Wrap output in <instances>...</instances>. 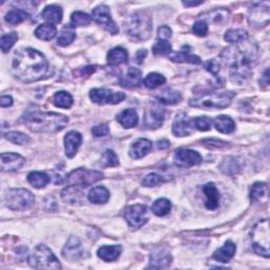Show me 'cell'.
<instances>
[{
	"label": "cell",
	"instance_id": "4",
	"mask_svg": "<svg viewBox=\"0 0 270 270\" xmlns=\"http://www.w3.org/2000/svg\"><path fill=\"white\" fill-rule=\"evenodd\" d=\"M124 28L133 40H147L152 33V19L146 12H135L126 19Z\"/></svg>",
	"mask_w": 270,
	"mask_h": 270
},
{
	"label": "cell",
	"instance_id": "6",
	"mask_svg": "<svg viewBox=\"0 0 270 270\" xmlns=\"http://www.w3.org/2000/svg\"><path fill=\"white\" fill-rule=\"evenodd\" d=\"M29 264L36 269H59L61 263L55 257L53 251L46 245H38L30 255Z\"/></svg>",
	"mask_w": 270,
	"mask_h": 270
},
{
	"label": "cell",
	"instance_id": "51",
	"mask_svg": "<svg viewBox=\"0 0 270 270\" xmlns=\"http://www.w3.org/2000/svg\"><path fill=\"white\" fill-rule=\"evenodd\" d=\"M221 168L225 173L230 174L231 171L236 172V170L239 169V165H238V162H236L234 158H228V159L224 160V163L221 165Z\"/></svg>",
	"mask_w": 270,
	"mask_h": 270
},
{
	"label": "cell",
	"instance_id": "24",
	"mask_svg": "<svg viewBox=\"0 0 270 270\" xmlns=\"http://www.w3.org/2000/svg\"><path fill=\"white\" fill-rule=\"evenodd\" d=\"M141 81H142L141 71L138 68H130V69L127 71V74L121 78L122 86L127 88L138 87Z\"/></svg>",
	"mask_w": 270,
	"mask_h": 270
},
{
	"label": "cell",
	"instance_id": "61",
	"mask_svg": "<svg viewBox=\"0 0 270 270\" xmlns=\"http://www.w3.org/2000/svg\"><path fill=\"white\" fill-rule=\"evenodd\" d=\"M202 1H192V2H189V1H184L183 4L186 5V6H196V5H200L202 4Z\"/></svg>",
	"mask_w": 270,
	"mask_h": 270
},
{
	"label": "cell",
	"instance_id": "12",
	"mask_svg": "<svg viewBox=\"0 0 270 270\" xmlns=\"http://www.w3.org/2000/svg\"><path fill=\"white\" fill-rule=\"evenodd\" d=\"M92 17L98 24L103 25V27L112 34V35H116L118 33V28L116 27L115 22L113 21L111 13H110L109 7L107 5H99L96 8H94L92 12Z\"/></svg>",
	"mask_w": 270,
	"mask_h": 270
},
{
	"label": "cell",
	"instance_id": "55",
	"mask_svg": "<svg viewBox=\"0 0 270 270\" xmlns=\"http://www.w3.org/2000/svg\"><path fill=\"white\" fill-rule=\"evenodd\" d=\"M205 68H206L207 71H209L211 74L215 75V76L218 74L219 71H221V65H219V63L217 61H215V59L206 63Z\"/></svg>",
	"mask_w": 270,
	"mask_h": 270
},
{
	"label": "cell",
	"instance_id": "25",
	"mask_svg": "<svg viewBox=\"0 0 270 270\" xmlns=\"http://www.w3.org/2000/svg\"><path fill=\"white\" fill-rule=\"evenodd\" d=\"M121 245H114V246H101L98 251L97 256L105 262H113L120 258L122 253Z\"/></svg>",
	"mask_w": 270,
	"mask_h": 270
},
{
	"label": "cell",
	"instance_id": "41",
	"mask_svg": "<svg viewBox=\"0 0 270 270\" xmlns=\"http://www.w3.org/2000/svg\"><path fill=\"white\" fill-rule=\"evenodd\" d=\"M143 84H145V87L148 89H156L157 87L162 86L166 82V78L165 76H163L162 74L158 73H150L147 77L143 79Z\"/></svg>",
	"mask_w": 270,
	"mask_h": 270
},
{
	"label": "cell",
	"instance_id": "27",
	"mask_svg": "<svg viewBox=\"0 0 270 270\" xmlns=\"http://www.w3.org/2000/svg\"><path fill=\"white\" fill-rule=\"evenodd\" d=\"M107 62L112 67L120 66L128 62V53H127V51L125 49L121 47H116L111 51H109V53L107 55Z\"/></svg>",
	"mask_w": 270,
	"mask_h": 270
},
{
	"label": "cell",
	"instance_id": "10",
	"mask_svg": "<svg viewBox=\"0 0 270 270\" xmlns=\"http://www.w3.org/2000/svg\"><path fill=\"white\" fill-rule=\"evenodd\" d=\"M90 98L98 105H116L126 98L123 92H113L108 89H93L90 92Z\"/></svg>",
	"mask_w": 270,
	"mask_h": 270
},
{
	"label": "cell",
	"instance_id": "17",
	"mask_svg": "<svg viewBox=\"0 0 270 270\" xmlns=\"http://www.w3.org/2000/svg\"><path fill=\"white\" fill-rule=\"evenodd\" d=\"M264 3H258L255 7L250 11L249 20L251 24L255 25H262L267 24L269 21V2L265 5Z\"/></svg>",
	"mask_w": 270,
	"mask_h": 270
},
{
	"label": "cell",
	"instance_id": "22",
	"mask_svg": "<svg viewBox=\"0 0 270 270\" xmlns=\"http://www.w3.org/2000/svg\"><path fill=\"white\" fill-rule=\"evenodd\" d=\"M152 149V142L146 138H139L132 143L130 147L129 154L132 158L139 159L146 156Z\"/></svg>",
	"mask_w": 270,
	"mask_h": 270
},
{
	"label": "cell",
	"instance_id": "43",
	"mask_svg": "<svg viewBox=\"0 0 270 270\" xmlns=\"http://www.w3.org/2000/svg\"><path fill=\"white\" fill-rule=\"evenodd\" d=\"M91 17L83 12H74L71 16V27H84L91 23Z\"/></svg>",
	"mask_w": 270,
	"mask_h": 270
},
{
	"label": "cell",
	"instance_id": "16",
	"mask_svg": "<svg viewBox=\"0 0 270 270\" xmlns=\"http://www.w3.org/2000/svg\"><path fill=\"white\" fill-rule=\"evenodd\" d=\"M83 252L80 241L75 236H72L63 250V256L66 260L75 262L83 258Z\"/></svg>",
	"mask_w": 270,
	"mask_h": 270
},
{
	"label": "cell",
	"instance_id": "46",
	"mask_svg": "<svg viewBox=\"0 0 270 270\" xmlns=\"http://www.w3.org/2000/svg\"><path fill=\"white\" fill-rule=\"evenodd\" d=\"M17 39H18V35H17V33H15V32H12L10 34H5V35H2L1 40H0V46H1L2 52L3 53L7 52V51L15 45V42L17 41Z\"/></svg>",
	"mask_w": 270,
	"mask_h": 270
},
{
	"label": "cell",
	"instance_id": "7",
	"mask_svg": "<svg viewBox=\"0 0 270 270\" xmlns=\"http://www.w3.org/2000/svg\"><path fill=\"white\" fill-rule=\"evenodd\" d=\"M252 248L256 253L269 258V221L267 218L260 221L251 232Z\"/></svg>",
	"mask_w": 270,
	"mask_h": 270
},
{
	"label": "cell",
	"instance_id": "59",
	"mask_svg": "<svg viewBox=\"0 0 270 270\" xmlns=\"http://www.w3.org/2000/svg\"><path fill=\"white\" fill-rule=\"evenodd\" d=\"M146 55H147V51L146 50H139L138 52H137V55H136L137 63L141 64L142 63V59L146 57Z\"/></svg>",
	"mask_w": 270,
	"mask_h": 270
},
{
	"label": "cell",
	"instance_id": "33",
	"mask_svg": "<svg viewBox=\"0 0 270 270\" xmlns=\"http://www.w3.org/2000/svg\"><path fill=\"white\" fill-rule=\"evenodd\" d=\"M28 182L37 189L45 188L46 186L51 182V177L45 173L39 171H33L28 175Z\"/></svg>",
	"mask_w": 270,
	"mask_h": 270
},
{
	"label": "cell",
	"instance_id": "38",
	"mask_svg": "<svg viewBox=\"0 0 270 270\" xmlns=\"http://www.w3.org/2000/svg\"><path fill=\"white\" fill-rule=\"evenodd\" d=\"M52 100H53V104L58 108L69 109L73 105V97L71 96V94H69V93L66 91L57 92L53 96Z\"/></svg>",
	"mask_w": 270,
	"mask_h": 270
},
{
	"label": "cell",
	"instance_id": "36",
	"mask_svg": "<svg viewBox=\"0 0 270 270\" xmlns=\"http://www.w3.org/2000/svg\"><path fill=\"white\" fill-rule=\"evenodd\" d=\"M28 18H29V14L27 12L21 10V8H14V10L8 11V13L4 17V20L8 24L15 25V24H19L23 22Z\"/></svg>",
	"mask_w": 270,
	"mask_h": 270
},
{
	"label": "cell",
	"instance_id": "58",
	"mask_svg": "<svg viewBox=\"0 0 270 270\" xmlns=\"http://www.w3.org/2000/svg\"><path fill=\"white\" fill-rule=\"evenodd\" d=\"M169 147H170V142H169V140H167V139H162L157 142V148L160 150L167 149Z\"/></svg>",
	"mask_w": 270,
	"mask_h": 270
},
{
	"label": "cell",
	"instance_id": "14",
	"mask_svg": "<svg viewBox=\"0 0 270 270\" xmlns=\"http://www.w3.org/2000/svg\"><path fill=\"white\" fill-rule=\"evenodd\" d=\"M165 109L160 108L157 105H152L151 108L148 109V111L145 116V125L148 129H157L163 125L165 120Z\"/></svg>",
	"mask_w": 270,
	"mask_h": 270
},
{
	"label": "cell",
	"instance_id": "45",
	"mask_svg": "<svg viewBox=\"0 0 270 270\" xmlns=\"http://www.w3.org/2000/svg\"><path fill=\"white\" fill-rule=\"evenodd\" d=\"M152 51L155 55H167V54H171L172 47L170 45V42H168V40L164 39H158L156 41V44L152 48Z\"/></svg>",
	"mask_w": 270,
	"mask_h": 270
},
{
	"label": "cell",
	"instance_id": "48",
	"mask_svg": "<svg viewBox=\"0 0 270 270\" xmlns=\"http://www.w3.org/2000/svg\"><path fill=\"white\" fill-rule=\"evenodd\" d=\"M193 125H194V128L200 131H208L211 129L212 121H211L207 116H200V117L194 118Z\"/></svg>",
	"mask_w": 270,
	"mask_h": 270
},
{
	"label": "cell",
	"instance_id": "31",
	"mask_svg": "<svg viewBox=\"0 0 270 270\" xmlns=\"http://www.w3.org/2000/svg\"><path fill=\"white\" fill-rule=\"evenodd\" d=\"M109 198V191L105 187H101V186H97V187L91 189L88 194L89 201L91 202H94V204H106Z\"/></svg>",
	"mask_w": 270,
	"mask_h": 270
},
{
	"label": "cell",
	"instance_id": "49",
	"mask_svg": "<svg viewBox=\"0 0 270 270\" xmlns=\"http://www.w3.org/2000/svg\"><path fill=\"white\" fill-rule=\"evenodd\" d=\"M162 183H164L163 177L156 173H150L142 180V185L146 187H155Z\"/></svg>",
	"mask_w": 270,
	"mask_h": 270
},
{
	"label": "cell",
	"instance_id": "56",
	"mask_svg": "<svg viewBox=\"0 0 270 270\" xmlns=\"http://www.w3.org/2000/svg\"><path fill=\"white\" fill-rule=\"evenodd\" d=\"M171 34H172L171 29L167 27V25H163V27H160L158 29V39L168 40L171 37Z\"/></svg>",
	"mask_w": 270,
	"mask_h": 270
},
{
	"label": "cell",
	"instance_id": "47",
	"mask_svg": "<svg viewBox=\"0 0 270 270\" xmlns=\"http://www.w3.org/2000/svg\"><path fill=\"white\" fill-rule=\"evenodd\" d=\"M120 164L118 162V157L115 154V152L112 150H107L103 157H101L100 165L103 167H115Z\"/></svg>",
	"mask_w": 270,
	"mask_h": 270
},
{
	"label": "cell",
	"instance_id": "32",
	"mask_svg": "<svg viewBox=\"0 0 270 270\" xmlns=\"http://www.w3.org/2000/svg\"><path fill=\"white\" fill-rule=\"evenodd\" d=\"M250 200L257 202L263 200H268V186L266 183L258 182L252 186L250 190Z\"/></svg>",
	"mask_w": 270,
	"mask_h": 270
},
{
	"label": "cell",
	"instance_id": "29",
	"mask_svg": "<svg viewBox=\"0 0 270 270\" xmlns=\"http://www.w3.org/2000/svg\"><path fill=\"white\" fill-rule=\"evenodd\" d=\"M42 18L51 23H59L63 19V10L61 6L48 5L42 11Z\"/></svg>",
	"mask_w": 270,
	"mask_h": 270
},
{
	"label": "cell",
	"instance_id": "54",
	"mask_svg": "<svg viewBox=\"0 0 270 270\" xmlns=\"http://www.w3.org/2000/svg\"><path fill=\"white\" fill-rule=\"evenodd\" d=\"M109 132H110V129L106 124H101V125L93 127L92 128V134L96 137L106 136V135L109 134Z\"/></svg>",
	"mask_w": 270,
	"mask_h": 270
},
{
	"label": "cell",
	"instance_id": "57",
	"mask_svg": "<svg viewBox=\"0 0 270 270\" xmlns=\"http://www.w3.org/2000/svg\"><path fill=\"white\" fill-rule=\"evenodd\" d=\"M0 105L2 108L5 107H11L13 105V99L11 96H2L0 98Z\"/></svg>",
	"mask_w": 270,
	"mask_h": 270
},
{
	"label": "cell",
	"instance_id": "18",
	"mask_svg": "<svg viewBox=\"0 0 270 270\" xmlns=\"http://www.w3.org/2000/svg\"><path fill=\"white\" fill-rule=\"evenodd\" d=\"M82 136L79 132L76 131H70L67 133L65 136V149H66V155L69 158H73L77 150L81 145Z\"/></svg>",
	"mask_w": 270,
	"mask_h": 270
},
{
	"label": "cell",
	"instance_id": "9",
	"mask_svg": "<svg viewBox=\"0 0 270 270\" xmlns=\"http://www.w3.org/2000/svg\"><path fill=\"white\" fill-rule=\"evenodd\" d=\"M104 179V174L99 171L88 170V169L78 168L73 170L67 176V183L69 186H78V187H88Z\"/></svg>",
	"mask_w": 270,
	"mask_h": 270
},
{
	"label": "cell",
	"instance_id": "53",
	"mask_svg": "<svg viewBox=\"0 0 270 270\" xmlns=\"http://www.w3.org/2000/svg\"><path fill=\"white\" fill-rule=\"evenodd\" d=\"M202 143H204V146H206L209 149H223L228 147L227 142L218 140V139H213V138L202 140Z\"/></svg>",
	"mask_w": 270,
	"mask_h": 270
},
{
	"label": "cell",
	"instance_id": "11",
	"mask_svg": "<svg viewBox=\"0 0 270 270\" xmlns=\"http://www.w3.org/2000/svg\"><path fill=\"white\" fill-rule=\"evenodd\" d=\"M125 217L131 228L137 229V228L142 227L148 222L147 207L143 205H133L127 207L125 211Z\"/></svg>",
	"mask_w": 270,
	"mask_h": 270
},
{
	"label": "cell",
	"instance_id": "60",
	"mask_svg": "<svg viewBox=\"0 0 270 270\" xmlns=\"http://www.w3.org/2000/svg\"><path fill=\"white\" fill-rule=\"evenodd\" d=\"M261 84H264V86H268V84H269V70L268 69L265 71L264 75L262 76Z\"/></svg>",
	"mask_w": 270,
	"mask_h": 270
},
{
	"label": "cell",
	"instance_id": "2",
	"mask_svg": "<svg viewBox=\"0 0 270 270\" xmlns=\"http://www.w3.org/2000/svg\"><path fill=\"white\" fill-rule=\"evenodd\" d=\"M221 56L225 64L229 66L232 80L242 82L249 77L252 66L257 61L258 49L255 45L244 40L236 47L225 50Z\"/></svg>",
	"mask_w": 270,
	"mask_h": 270
},
{
	"label": "cell",
	"instance_id": "21",
	"mask_svg": "<svg viewBox=\"0 0 270 270\" xmlns=\"http://www.w3.org/2000/svg\"><path fill=\"white\" fill-rule=\"evenodd\" d=\"M171 256L167 250L164 248H158L152 252L150 257V268L159 269L166 268L171 263Z\"/></svg>",
	"mask_w": 270,
	"mask_h": 270
},
{
	"label": "cell",
	"instance_id": "52",
	"mask_svg": "<svg viewBox=\"0 0 270 270\" xmlns=\"http://www.w3.org/2000/svg\"><path fill=\"white\" fill-rule=\"evenodd\" d=\"M209 20L213 21V22H223L224 20L227 19L228 15H229V12L226 10H215L213 12L209 13Z\"/></svg>",
	"mask_w": 270,
	"mask_h": 270
},
{
	"label": "cell",
	"instance_id": "15",
	"mask_svg": "<svg viewBox=\"0 0 270 270\" xmlns=\"http://www.w3.org/2000/svg\"><path fill=\"white\" fill-rule=\"evenodd\" d=\"M193 129H194L193 120H190V118L184 113L176 116L172 126V132L175 136L181 137L188 136V135L191 134Z\"/></svg>",
	"mask_w": 270,
	"mask_h": 270
},
{
	"label": "cell",
	"instance_id": "3",
	"mask_svg": "<svg viewBox=\"0 0 270 270\" xmlns=\"http://www.w3.org/2000/svg\"><path fill=\"white\" fill-rule=\"evenodd\" d=\"M22 123L34 132L53 133L63 130L69 118L64 114L54 112H42L39 110H30L21 117Z\"/></svg>",
	"mask_w": 270,
	"mask_h": 270
},
{
	"label": "cell",
	"instance_id": "37",
	"mask_svg": "<svg viewBox=\"0 0 270 270\" xmlns=\"http://www.w3.org/2000/svg\"><path fill=\"white\" fill-rule=\"evenodd\" d=\"M57 34V29L53 24H41L35 31V36L41 40H52Z\"/></svg>",
	"mask_w": 270,
	"mask_h": 270
},
{
	"label": "cell",
	"instance_id": "26",
	"mask_svg": "<svg viewBox=\"0 0 270 270\" xmlns=\"http://www.w3.org/2000/svg\"><path fill=\"white\" fill-rule=\"evenodd\" d=\"M190 49L185 51L183 48L179 52H174L170 54V59L174 63H188L192 65H201L202 61L201 58L197 55H193L190 53Z\"/></svg>",
	"mask_w": 270,
	"mask_h": 270
},
{
	"label": "cell",
	"instance_id": "42",
	"mask_svg": "<svg viewBox=\"0 0 270 270\" xmlns=\"http://www.w3.org/2000/svg\"><path fill=\"white\" fill-rule=\"evenodd\" d=\"M248 39V34L245 30L236 29V30H229L225 34V40L231 44H239L244 40Z\"/></svg>",
	"mask_w": 270,
	"mask_h": 270
},
{
	"label": "cell",
	"instance_id": "1",
	"mask_svg": "<svg viewBox=\"0 0 270 270\" xmlns=\"http://www.w3.org/2000/svg\"><path fill=\"white\" fill-rule=\"evenodd\" d=\"M12 70L17 78L29 83L44 78L49 72V64L39 51L25 48L15 53Z\"/></svg>",
	"mask_w": 270,
	"mask_h": 270
},
{
	"label": "cell",
	"instance_id": "13",
	"mask_svg": "<svg viewBox=\"0 0 270 270\" xmlns=\"http://www.w3.org/2000/svg\"><path fill=\"white\" fill-rule=\"evenodd\" d=\"M174 159L177 166L188 168L202 164V158L198 151L181 148L175 151Z\"/></svg>",
	"mask_w": 270,
	"mask_h": 270
},
{
	"label": "cell",
	"instance_id": "44",
	"mask_svg": "<svg viewBox=\"0 0 270 270\" xmlns=\"http://www.w3.org/2000/svg\"><path fill=\"white\" fill-rule=\"evenodd\" d=\"M4 137L13 143H16V145H25L30 141V137L27 134L21 133V132H17V131H12V132H7L4 134Z\"/></svg>",
	"mask_w": 270,
	"mask_h": 270
},
{
	"label": "cell",
	"instance_id": "35",
	"mask_svg": "<svg viewBox=\"0 0 270 270\" xmlns=\"http://www.w3.org/2000/svg\"><path fill=\"white\" fill-rule=\"evenodd\" d=\"M158 103L164 104V105H175L177 103H180L182 99V95L181 93H179L177 91L174 90H166L164 92L160 93V94L156 97Z\"/></svg>",
	"mask_w": 270,
	"mask_h": 270
},
{
	"label": "cell",
	"instance_id": "40",
	"mask_svg": "<svg viewBox=\"0 0 270 270\" xmlns=\"http://www.w3.org/2000/svg\"><path fill=\"white\" fill-rule=\"evenodd\" d=\"M152 212H153L157 216H164L169 213V211L171 210V202L167 199H159L153 202V205L151 207Z\"/></svg>",
	"mask_w": 270,
	"mask_h": 270
},
{
	"label": "cell",
	"instance_id": "28",
	"mask_svg": "<svg viewBox=\"0 0 270 270\" xmlns=\"http://www.w3.org/2000/svg\"><path fill=\"white\" fill-rule=\"evenodd\" d=\"M117 122L120 123L124 128H133L138 123V115L133 109L124 110L123 112L117 115Z\"/></svg>",
	"mask_w": 270,
	"mask_h": 270
},
{
	"label": "cell",
	"instance_id": "19",
	"mask_svg": "<svg viewBox=\"0 0 270 270\" xmlns=\"http://www.w3.org/2000/svg\"><path fill=\"white\" fill-rule=\"evenodd\" d=\"M202 193L206 198L205 206L209 210H215L219 205V192L213 183H208L202 186Z\"/></svg>",
	"mask_w": 270,
	"mask_h": 270
},
{
	"label": "cell",
	"instance_id": "34",
	"mask_svg": "<svg viewBox=\"0 0 270 270\" xmlns=\"http://www.w3.org/2000/svg\"><path fill=\"white\" fill-rule=\"evenodd\" d=\"M82 192L79 190L78 186H69V187L66 188L63 193L62 198L66 202H69V204H76V202H79L82 198Z\"/></svg>",
	"mask_w": 270,
	"mask_h": 270
},
{
	"label": "cell",
	"instance_id": "8",
	"mask_svg": "<svg viewBox=\"0 0 270 270\" xmlns=\"http://www.w3.org/2000/svg\"><path fill=\"white\" fill-rule=\"evenodd\" d=\"M33 194L27 189H11L5 194L6 206L13 211H23L34 204Z\"/></svg>",
	"mask_w": 270,
	"mask_h": 270
},
{
	"label": "cell",
	"instance_id": "30",
	"mask_svg": "<svg viewBox=\"0 0 270 270\" xmlns=\"http://www.w3.org/2000/svg\"><path fill=\"white\" fill-rule=\"evenodd\" d=\"M214 126L217 131L224 134L232 133L235 130V124L233 120L227 115L217 116L214 121Z\"/></svg>",
	"mask_w": 270,
	"mask_h": 270
},
{
	"label": "cell",
	"instance_id": "23",
	"mask_svg": "<svg viewBox=\"0 0 270 270\" xmlns=\"http://www.w3.org/2000/svg\"><path fill=\"white\" fill-rule=\"evenodd\" d=\"M236 246L231 241H227L222 248L217 249L213 253V259L221 263H228L235 255Z\"/></svg>",
	"mask_w": 270,
	"mask_h": 270
},
{
	"label": "cell",
	"instance_id": "50",
	"mask_svg": "<svg viewBox=\"0 0 270 270\" xmlns=\"http://www.w3.org/2000/svg\"><path fill=\"white\" fill-rule=\"evenodd\" d=\"M193 32L198 36L205 37L208 34V25L205 20H198L193 25Z\"/></svg>",
	"mask_w": 270,
	"mask_h": 270
},
{
	"label": "cell",
	"instance_id": "39",
	"mask_svg": "<svg viewBox=\"0 0 270 270\" xmlns=\"http://www.w3.org/2000/svg\"><path fill=\"white\" fill-rule=\"evenodd\" d=\"M76 37V34L74 32L73 27L70 25H66V27L62 30L61 34H59V37L57 39V45L61 47H67L69 46L71 42L74 41Z\"/></svg>",
	"mask_w": 270,
	"mask_h": 270
},
{
	"label": "cell",
	"instance_id": "20",
	"mask_svg": "<svg viewBox=\"0 0 270 270\" xmlns=\"http://www.w3.org/2000/svg\"><path fill=\"white\" fill-rule=\"evenodd\" d=\"M25 163V159L17 153H2L1 154V170L16 171L20 169Z\"/></svg>",
	"mask_w": 270,
	"mask_h": 270
},
{
	"label": "cell",
	"instance_id": "5",
	"mask_svg": "<svg viewBox=\"0 0 270 270\" xmlns=\"http://www.w3.org/2000/svg\"><path fill=\"white\" fill-rule=\"evenodd\" d=\"M234 97L233 92H215L207 93L199 97L190 100V106L194 108L212 110V109H225L230 106Z\"/></svg>",
	"mask_w": 270,
	"mask_h": 270
}]
</instances>
